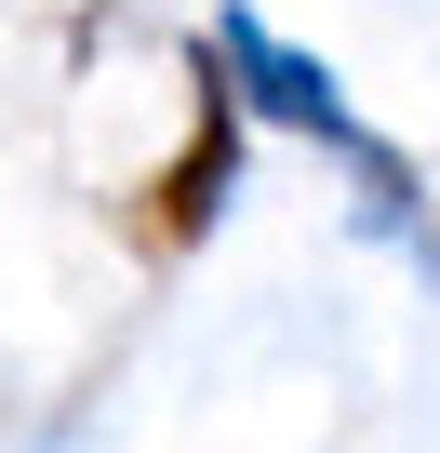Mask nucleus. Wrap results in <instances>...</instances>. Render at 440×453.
<instances>
[{
	"label": "nucleus",
	"mask_w": 440,
	"mask_h": 453,
	"mask_svg": "<svg viewBox=\"0 0 440 453\" xmlns=\"http://www.w3.org/2000/svg\"><path fill=\"white\" fill-rule=\"evenodd\" d=\"M213 54H228V81H241V107L254 120H281V134H307V147H334L360 187H374V226H400V200H413V173H400V147H374L360 134V107H347V81L320 67V54H294V41H267L254 14H213Z\"/></svg>",
	"instance_id": "1"
},
{
	"label": "nucleus",
	"mask_w": 440,
	"mask_h": 453,
	"mask_svg": "<svg viewBox=\"0 0 440 453\" xmlns=\"http://www.w3.org/2000/svg\"><path fill=\"white\" fill-rule=\"evenodd\" d=\"M241 81H228V54L200 41V120H187V147L160 160V187H147V254H187V241H213V213H228V187H241Z\"/></svg>",
	"instance_id": "2"
}]
</instances>
